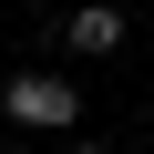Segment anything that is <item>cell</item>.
I'll use <instances>...</instances> for the list:
<instances>
[{
	"instance_id": "cell-1",
	"label": "cell",
	"mask_w": 154,
	"mask_h": 154,
	"mask_svg": "<svg viewBox=\"0 0 154 154\" xmlns=\"http://www.w3.org/2000/svg\"><path fill=\"white\" fill-rule=\"evenodd\" d=\"M0 123H11V134H72V123H82V93H72V72H62V62L11 72V82H0Z\"/></svg>"
},
{
	"instance_id": "cell-2",
	"label": "cell",
	"mask_w": 154,
	"mask_h": 154,
	"mask_svg": "<svg viewBox=\"0 0 154 154\" xmlns=\"http://www.w3.org/2000/svg\"><path fill=\"white\" fill-rule=\"evenodd\" d=\"M123 41H134L123 0H82V11H62V51H82V62H113Z\"/></svg>"
},
{
	"instance_id": "cell-3",
	"label": "cell",
	"mask_w": 154,
	"mask_h": 154,
	"mask_svg": "<svg viewBox=\"0 0 154 154\" xmlns=\"http://www.w3.org/2000/svg\"><path fill=\"white\" fill-rule=\"evenodd\" d=\"M62 154H113V144H103V134H82V144H62Z\"/></svg>"
},
{
	"instance_id": "cell-4",
	"label": "cell",
	"mask_w": 154,
	"mask_h": 154,
	"mask_svg": "<svg viewBox=\"0 0 154 154\" xmlns=\"http://www.w3.org/2000/svg\"><path fill=\"white\" fill-rule=\"evenodd\" d=\"M41 11H82V0H41Z\"/></svg>"
},
{
	"instance_id": "cell-5",
	"label": "cell",
	"mask_w": 154,
	"mask_h": 154,
	"mask_svg": "<svg viewBox=\"0 0 154 154\" xmlns=\"http://www.w3.org/2000/svg\"><path fill=\"white\" fill-rule=\"evenodd\" d=\"M0 154H21V144H0Z\"/></svg>"
}]
</instances>
